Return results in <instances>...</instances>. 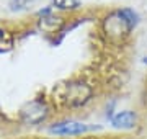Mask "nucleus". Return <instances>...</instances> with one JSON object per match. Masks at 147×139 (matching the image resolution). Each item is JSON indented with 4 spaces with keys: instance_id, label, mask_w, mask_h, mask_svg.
Returning a JSON list of instances; mask_svg holds the SVG:
<instances>
[{
    "instance_id": "obj_1",
    "label": "nucleus",
    "mask_w": 147,
    "mask_h": 139,
    "mask_svg": "<svg viewBox=\"0 0 147 139\" xmlns=\"http://www.w3.org/2000/svg\"><path fill=\"white\" fill-rule=\"evenodd\" d=\"M137 25V15L136 11L129 10V8H123V10H116L105 18L103 23V30H105L106 36L110 39H123L127 36V33Z\"/></svg>"
},
{
    "instance_id": "obj_2",
    "label": "nucleus",
    "mask_w": 147,
    "mask_h": 139,
    "mask_svg": "<svg viewBox=\"0 0 147 139\" xmlns=\"http://www.w3.org/2000/svg\"><path fill=\"white\" fill-rule=\"evenodd\" d=\"M90 96H92L90 85L84 82H70L69 85H65L62 98L69 107H82L90 100Z\"/></svg>"
},
{
    "instance_id": "obj_3",
    "label": "nucleus",
    "mask_w": 147,
    "mask_h": 139,
    "mask_svg": "<svg viewBox=\"0 0 147 139\" xmlns=\"http://www.w3.org/2000/svg\"><path fill=\"white\" fill-rule=\"evenodd\" d=\"M21 121L25 124H39L47 116V105L41 100L28 102L21 108Z\"/></svg>"
},
{
    "instance_id": "obj_4",
    "label": "nucleus",
    "mask_w": 147,
    "mask_h": 139,
    "mask_svg": "<svg viewBox=\"0 0 147 139\" xmlns=\"http://www.w3.org/2000/svg\"><path fill=\"white\" fill-rule=\"evenodd\" d=\"M87 124L80 123V121H62V123H56L49 128V133L59 134V136H75V134H82L87 131Z\"/></svg>"
},
{
    "instance_id": "obj_5",
    "label": "nucleus",
    "mask_w": 147,
    "mask_h": 139,
    "mask_svg": "<svg viewBox=\"0 0 147 139\" xmlns=\"http://www.w3.org/2000/svg\"><path fill=\"white\" fill-rule=\"evenodd\" d=\"M136 121H137V116L136 113L132 111H121L111 119L113 126L118 129H131L136 126Z\"/></svg>"
},
{
    "instance_id": "obj_6",
    "label": "nucleus",
    "mask_w": 147,
    "mask_h": 139,
    "mask_svg": "<svg viewBox=\"0 0 147 139\" xmlns=\"http://www.w3.org/2000/svg\"><path fill=\"white\" fill-rule=\"evenodd\" d=\"M59 10H75L80 5L79 0H53Z\"/></svg>"
},
{
    "instance_id": "obj_7",
    "label": "nucleus",
    "mask_w": 147,
    "mask_h": 139,
    "mask_svg": "<svg viewBox=\"0 0 147 139\" xmlns=\"http://www.w3.org/2000/svg\"><path fill=\"white\" fill-rule=\"evenodd\" d=\"M11 7H13V10H23V8H26L33 3V0H10Z\"/></svg>"
},
{
    "instance_id": "obj_8",
    "label": "nucleus",
    "mask_w": 147,
    "mask_h": 139,
    "mask_svg": "<svg viewBox=\"0 0 147 139\" xmlns=\"http://www.w3.org/2000/svg\"><path fill=\"white\" fill-rule=\"evenodd\" d=\"M3 38H5V33H3L2 30H0V44L3 43Z\"/></svg>"
}]
</instances>
